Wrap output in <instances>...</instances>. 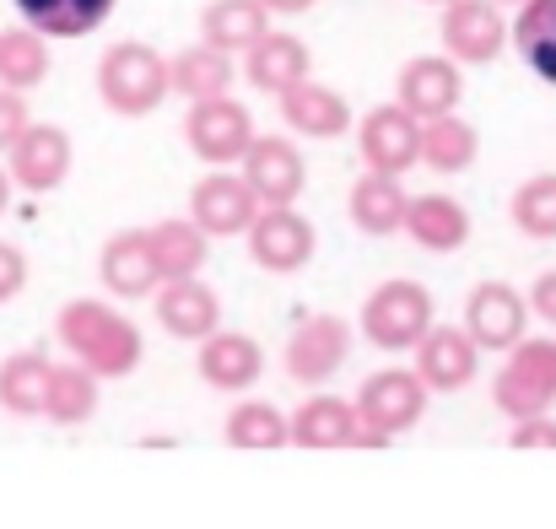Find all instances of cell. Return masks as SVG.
Wrapping results in <instances>:
<instances>
[{
	"mask_svg": "<svg viewBox=\"0 0 556 529\" xmlns=\"http://www.w3.org/2000/svg\"><path fill=\"white\" fill-rule=\"evenodd\" d=\"M54 330H60V347L76 356L92 378H125V373H136L141 356H147V341H141L136 319L119 314V308L103 303V298H71V303L60 308Z\"/></svg>",
	"mask_w": 556,
	"mask_h": 529,
	"instance_id": "6da1fadb",
	"label": "cell"
},
{
	"mask_svg": "<svg viewBox=\"0 0 556 529\" xmlns=\"http://www.w3.org/2000/svg\"><path fill=\"white\" fill-rule=\"evenodd\" d=\"M168 92H174L168 60H163L152 43L119 38V43L103 49V60H98V98H103L109 114H119V119H147V114H157V109L168 103Z\"/></svg>",
	"mask_w": 556,
	"mask_h": 529,
	"instance_id": "7a4b0ae2",
	"label": "cell"
},
{
	"mask_svg": "<svg viewBox=\"0 0 556 529\" xmlns=\"http://www.w3.org/2000/svg\"><path fill=\"white\" fill-rule=\"evenodd\" d=\"M432 325H438L432 292L421 281H410V276L372 287L363 314H357V330L368 336V347H378V352H416Z\"/></svg>",
	"mask_w": 556,
	"mask_h": 529,
	"instance_id": "3957f363",
	"label": "cell"
},
{
	"mask_svg": "<svg viewBox=\"0 0 556 529\" xmlns=\"http://www.w3.org/2000/svg\"><path fill=\"white\" fill-rule=\"evenodd\" d=\"M492 400L503 416L514 421H530V416H546L556 405V341L552 336H525L514 352L503 356L497 378H492Z\"/></svg>",
	"mask_w": 556,
	"mask_h": 529,
	"instance_id": "277c9868",
	"label": "cell"
},
{
	"mask_svg": "<svg viewBox=\"0 0 556 529\" xmlns=\"http://www.w3.org/2000/svg\"><path fill=\"white\" fill-rule=\"evenodd\" d=\"M185 141L205 168H232V163H243V152L254 147V114H249L232 92H227V98L189 103Z\"/></svg>",
	"mask_w": 556,
	"mask_h": 529,
	"instance_id": "5b68a950",
	"label": "cell"
},
{
	"mask_svg": "<svg viewBox=\"0 0 556 529\" xmlns=\"http://www.w3.org/2000/svg\"><path fill=\"white\" fill-rule=\"evenodd\" d=\"M427 394H432V389L416 378V367H383V373L363 378V389H357V416H363V427H368L378 443H394L400 432H410V427L421 421Z\"/></svg>",
	"mask_w": 556,
	"mask_h": 529,
	"instance_id": "8992f818",
	"label": "cell"
},
{
	"mask_svg": "<svg viewBox=\"0 0 556 529\" xmlns=\"http://www.w3.org/2000/svg\"><path fill=\"white\" fill-rule=\"evenodd\" d=\"M98 281L114 303H141V298H157L163 287V265H157V249H152V227H119L103 238L98 249Z\"/></svg>",
	"mask_w": 556,
	"mask_h": 529,
	"instance_id": "52a82bcc",
	"label": "cell"
},
{
	"mask_svg": "<svg viewBox=\"0 0 556 529\" xmlns=\"http://www.w3.org/2000/svg\"><path fill=\"white\" fill-rule=\"evenodd\" d=\"M243 243H249V260H254L260 270H270V276L303 270V265L314 260V249H319L314 222H308L298 205H265V211L254 216V227L243 232Z\"/></svg>",
	"mask_w": 556,
	"mask_h": 529,
	"instance_id": "ba28073f",
	"label": "cell"
},
{
	"mask_svg": "<svg viewBox=\"0 0 556 529\" xmlns=\"http://www.w3.org/2000/svg\"><path fill=\"white\" fill-rule=\"evenodd\" d=\"M346 356H352V325H346L341 314H308V319L292 330L281 362H287V378H292V383L319 389V383H330V378L346 367Z\"/></svg>",
	"mask_w": 556,
	"mask_h": 529,
	"instance_id": "9c48e42d",
	"label": "cell"
},
{
	"mask_svg": "<svg viewBox=\"0 0 556 529\" xmlns=\"http://www.w3.org/2000/svg\"><path fill=\"white\" fill-rule=\"evenodd\" d=\"M357 152H363L368 174L405 178L421 163V119L405 114L400 103H378L357 125Z\"/></svg>",
	"mask_w": 556,
	"mask_h": 529,
	"instance_id": "30bf717a",
	"label": "cell"
},
{
	"mask_svg": "<svg viewBox=\"0 0 556 529\" xmlns=\"http://www.w3.org/2000/svg\"><path fill=\"white\" fill-rule=\"evenodd\" d=\"M443 54L454 65H492L503 54V43L514 38V27L503 22V5L497 0H454L443 5Z\"/></svg>",
	"mask_w": 556,
	"mask_h": 529,
	"instance_id": "8fae6325",
	"label": "cell"
},
{
	"mask_svg": "<svg viewBox=\"0 0 556 529\" xmlns=\"http://www.w3.org/2000/svg\"><path fill=\"white\" fill-rule=\"evenodd\" d=\"M260 211L265 205L254 200V189L243 184V174H227V168H211L205 178H194V189H189V222L205 238H243Z\"/></svg>",
	"mask_w": 556,
	"mask_h": 529,
	"instance_id": "7c38bea8",
	"label": "cell"
},
{
	"mask_svg": "<svg viewBox=\"0 0 556 529\" xmlns=\"http://www.w3.org/2000/svg\"><path fill=\"white\" fill-rule=\"evenodd\" d=\"M459 98H465V71L448 54H410L400 65V76H394V103L405 114H416L421 125L454 114Z\"/></svg>",
	"mask_w": 556,
	"mask_h": 529,
	"instance_id": "4fadbf2b",
	"label": "cell"
},
{
	"mask_svg": "<svg viewBox=\"0 0 556 529\" xmlns=\"http://www.w3.org/2000/svg\"><path fill=\"white\" fill-rule=\"evenodd\" d=\"M71 158H76L71 130L33 119L27 136L5 152V174H11L16 189H27V194H49V189H60V184L71 178Z\"/></svg>",
	"mask_w": 556,
	"mask_h": 529,
	"instance_id": "5bb4252c",
	"label": "cell"
},
{
	"mask_svg": "<svg viewBox=\"0 0 556 529\" xmlns=\"http://www.w3.org/2000/svg\"><path fill=\"white\" fill-rule=\"evenodd\" d=\"M525 325H530V303L508 287V281H481L470 298H465V336L481 347V352H514L525 341Z\"/></svg>",
	"mask_w": 556,
	"mask_h": 529,
	"instance_id": "9a60e30c",
	"label": "cell"
},
{
	"mask_svg": "<svg viewBox=\"0 0 556 529\" xmlns=\"http://www.w3.org/2000/svg\"><path fill=\"white\" fill-rule=\"evenodd\" d=\"M238 174L254 189L260 205H292L303 194V184H308V163H303L292 136H254V147L243 152Z\"/></svg>",
	"mask_w": 556,
	"mask_h": 529,
	"instance_id": "2e32d148",
	"label": "cell"
},
{
	"mask_svg": "<svg viewBox=\"0 0 556 529\" xmlns=\"http://www.w3.org/2000/svg\"><path fill=\"white\" fill-rule=\"evenodd\" d=\"M292 443L298 449H383L363 427L357 400H341V394H308L292 411Z\"/></svg>",
	"mask_w": 556,
	"mask_h": 529,
	"instance_id": "e0dca14e",
	"label": "cell"
},
{
	"mask_svg": "<svg viewBox=\"0 0 556 529\" xmlns=\"http://www.w3.org/2000/svg\"><path fill=\"white\" fill-rule=\"evenodd\" d=\"M238 71H243V81H249L254 92H265V98H287L292 87L314 81V54H308V43H303L298 33L270 27V33L243 54Z\"/></svg>",
	"mask_w": 556,
	"mask_h": 529,
	"instance_id": "ac0fdd59",
	"label": "cell"
},
{
	"mask_svg": "<svg viewBox=\"0 0 556 529\" xmlns=\"http://www.w3.org/2000/svg\"><path fill=\"white\" fill-rule=\"evenodd\" d=\"M152 308H157V325L174 336V341H211L216 330H222V298H216V287H205L200 276H189V281H163L157 287V298H152Z\"/></svg>",
	"mask_w": 556,
	"mask_h": 529,
	"instance_id": "d6986e66",
	"label": "cell"
},
{
	"mask_svg": "<svg viewBox=\"0 0 556 529\" xmlns=\"http://www.w3.org/2000/svg\"><path fill=\"white\" fill-rule=\"evenodd\" d=\"M481 367V347L465 336V325H432L427 341L416 347V378L432 394H459Z\"/></svg>",
	"mask_w": 556,
	"mask_h": 529,
	"instance_id": "ffe728a7",
	"label": "cell"
},
{
	"mask_svg": "<svg viewBox=\"0 0 556 529\" xmlns=\"http://www.w3.org/2000/svg\"><path fill=\"white\" fill-rule=\"evenodd\" d=\"M194 367H200V378H205L211 389L243 394V389H254L260 373H265V347H260L254 336H243V330H216L211 341H200Z\"/></svg>",
	"mask_w": 556,
	"mask_h": 529,
	"instance_id": "44dd1931",
	"label": "cell"
},
{
	"mask_svg": "<svg viewBox=\"0 0 556 529\" xmlns=\"http://www.w3.org/2000/svg\"><path fill=\"white\" fill-rule=\"evenodd\" d=\"M276 103H281V125L292 136H303V141H336V136L352 130V103L336 87H325V81H303V87H292Z\"/></svg>",
	"mask_w": 556,
	"mask_h": 529,
	"instance_id": "7402d4cb",
	"label": "cell"
},
{
	"mask_svg": "<svg viewBox=\"0 0 556 529\" xmlns=\"http://www.w3.org/2000/svg\"><path fill=\"white\" fill-rule=\"evenodd\" d=\"M405 232L416 238V249L427 254H454L470 243V211L454 200V194H410V211H405Z\"/></svg>",
	"mask_w": 556,
	"mask_h": 529,
	"instance_id": "603a6c76",
	"label": "cell"
},
{
	"mask_svg": "<svg viewBox=\"0 0 556 529\" xmlns=\"http://www.w3.org/2000/svg\"><path fill=\"white\" fill-rule=\"evenodd\" d=\"M265 33H270V11L260 0H205V11H200V43H211L232 60L249 54Z\"/></svg>",
	"mask_w": 556,
	"mask_h": 529,
	"instance_id": "cb8c5ba5",
	"label": "cell"
},
{
	"mask_svg": "<svg viewBox=\"0 0 556 529\" xmlns=\"http://www.w3.org/2000/svg\"><path fill=\"white\" fill-rule=\"evenodd\" d=\"M405 211H410V194L400 178H383V174H363L346 194V216L357 232L368 238H389V232H405Z\"/></svg>",
	"mask_w": 556,
	"mask_h": 529,
	"instance_id": "d4e9b609",
	"label": "cell"
},
{
	"mask_svg": "<svg viewBox=\"0 0 556 529\" xmlns=\"http://www.w3.org/2000/svg\"><path fill=\"white\" fill-rule=\"evenodd\" d=\"M238 76H243V71L232 65V54H222V49H211V43H194V49H179V54L168 60V81H174V92H179L185 103H205V98H227Z\"/></svg>",
	"mask_w": 556,
	"mask_h": 529,
	"instance_id": "484cf974",
	"label": "cell"
},
{
	"mask_svg": "<svg viewBox=\"0 0 556 529\" xmlns=\"http://www.w3.org/2000/svg\"><path fill=\"white\" fill-rule=\"evenodd\" d=\"M22 27L43 33V38H87L92 27L109 22V11L119 0H11Z\"/></svg>",
	"mask_w": 556,
	"mask_h": 529,
	"instance_id": "4316f807",
	"label": "cell"
},
{
	"mask_svg": "<svg viewBox=\"0 0 556 529\" xmlns=\"http://www.w3.org/2000/svg\"><path fill=\"white\" fill-rule=\"evenodd\" d=\"M152 249H157L163 281H189V276H200L205 260H211V238H205L189 216H163V222H152Z\"/></svg>",
	"mask_w": 556,
	"mask_h": 529,
	"instance_id": "83f0119b",
	"label": "cell"
},
{
	"mask_svg": "<svg viewBox=\"0 0 556 529\" xmlns=\"http://www.w3.org/2000/svg\"><path fill=\"white\" fill-rule=\"evenodd\" d=\"M476 152H481V136H476L470 119L443 114V119H427L421 125V163L432 174H465L476 163Z\"/></svg>",
	"mask_w": 556,
	"mask_h": 529,
	"instance_id": "f1b7e54d",
	"label": "cell"
},
{
	"mask_svg": "<svg viewBox=\"0 0 556 529\" xmlns=\"http://www.w3.org/2000/svg\"><path fill=\"white\" fill-rule=\"evenodd\" d=\"M49 81V38L33 27H0V87L33 92Z\"/></svg>",
	"mask_w": 556,
	"mask_h": 529,
	"instance_id": "f546056e",
	"label": "cell"
},
{
	"mask_svg": "<svg viewBox=\"0 0 556 529\" xmlns=\"http://www.w3.org/2000/svg\"><path fill=\"white\" fill-rule=\"evenodd\" d=\"M514 49L546 87H556V0H525L519 5Z\"/></svg>",
	"mask_w": 556,
	"mask_h": 529,
	"instance_id": "4dcf8cb0",
	"label": "cell"
},
{
	"mask_svg": "<svg viewBox=\"0 0 556 529\" xmlns=\"http://www.w3.org/2000/svg\"><path fill=\"white\" fill-rule=\"evenodd\" d=\"M98 411V378L81 362H54L49 373V394H43V416L60 427H81Z\"/></svg>",
	"mask_w": 556,
	"mask_h": 529,
	"instance_id": "1f68e13d",
	"label": "cell"
},
{
	"mask_svg": "<svg viewBox=\"0 0 556 529\" xmlns=\"http://www.w3.org/2000/svg\"><path fill=\"white\" fill-rule=\"evenodd\" d=\"M49 373L54 362L38 352H11L0 362V405L11 416H43V394H49Z\"/></svg>",
	"mask_w": 556,
	"mask_h": 529,
	"instance_id": "d6a6232c",
	"label": "cell"
},
{
	"mask_svg": "<svg viewBox=\"0 0 556 529\" xmlns=\"http://www.w3.org/2000/svg\"><path fill=\"white\" fill-rule=\"evenodd\" d=\"M222 438L232 449H281V443H292V416H281L270 400H238Z\"/></svg>",
	"mask_w": 556,
	"mask_h": 529,
	"instance_id": "836d02e7",
	"label": "cell"
},
{
	"mask_svg": "<svg viewBox=\"0 0 556 529\" xmlns=\"http://www.w3.org/2000/svg\"><path fill=\"white\" fill-rule=\"evenodd\" d=\"M508 216L525 238H556V174L525 178L508 200Z\"/></svg>",
	"mask_w": 556,
	"mask_h": 529,
	"instance_id": "e575fe53",
	"label": "cell"
},
{
	"mask_svg": "<svg viewBox=\"0 0 556 529\" xmlns=\"http://www.w3.org/2000/svg\"><path fill=\"white\" fill-rule=\"evenodd\" d=\"M27 125H33V109H27V92H11V87H0V158L27 136Z\"/></svg>",
	"mask_w": 556,
	"mask_h": 529,
	"instance_id": "d590c367",
	"label": "cell"
},
{
	"mask_svg": "<svg viewBox=\"0 0 556 529\" xmlns=\"http://www.w3.org/2000/svg\"><path fill=\"white\" fill-rule=\"evenodd\" d=\"M22 287H27V254H22L16 243H5V238H0V308H5V303H16V298H22Z\"/></svg>",
	"mask_w": 556,
	"mask_h": 529,
	"instance_id": "8d00e7d4",
	"label": "cell"
},
{
	"mask_svg": "<svg viewBox=\"0 0 556 529\" xmlns=\"http://www.w3.org/2000/svg\"><path fill=\"white\" fill-rule=\"evenodd\" d=\"M508 443H514V449H556V421H552V416H530V421H514Z\"/></svg>",
	"mask_w": 556,
	"mask_h": 529,
	"instance_id": "74e56055",
	"label": "cell"
},
{
	"mask_svg": "<svg viewBox=\"0 0 556 529\" xmlns=\"http://www.w3.org/2000/svg\"><path fill=\"white\" fill-rule=\"evenodd\" d=\"M530 314H541L546 325H556V270L535 276V287H530Z\"/></svg>",
	"mask_w": 556,
	"mask_h": 529,
	"instance_id": "f35d334b",
	"label": "cell"
},
{
	"mask_svg": "<svg viewBox=\"0 0 556 529\" xmlns=\"http://www.w3.org/2000/svg\"><path fill=\"white\" fill-rule=\"evenodd\" d=\"M270 16H303V11H314L319 0H260Z\"/></svg>",
	"mask_w": 556,
	"mask_h": 529,
	"instance_id": "ab89813d",
	"label": "cell"
},
{
	"mask_svg": "<svg viewBox=\"0 0 556 529\" xmlns=\"http://www.w3.org/2000/svg\"><path fill=\"white\" fill-rule=\"evenodd\" d=\"M11 189H16V184H11V174L0 168V216H5V205H11Z\"/></svg>",
	"mask_w": 556,
	"mask_h": 529,
	"instance_id": "60d3db41",
	"label": "cell"
},
{
	"mask_svg": "<svg viewBox=\"0 0 556 529\" xmlns=\"http://www.w3.org/2000/svg\"><path fill=\"white\" fill-rule=\"evenodd\" d=\"M421 5H454V0H421Z\"/></svg>",
	"mask_w": 556,
	"mask_h": 529,
	"instance_id": "b9f144b4",
	"label": "cell"
},
{
	"mask_svg": "<svg viewBox=\"0 0 556 529\" xmlns=\"http://www.w3.org/2000/svg\"><path fill=\"white\" fill-rule=\"evenodd\" d=\"M497 5H525V0H497Z\"/></svg>",
	"mask_w": 556,
	"mask_h": 529,
	"instance_id": "7bdbcfd3",
	"label": "cell"
}]
</instances>
